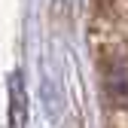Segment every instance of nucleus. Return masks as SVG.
Wrapping results in <instances>:
<instances>
[{
	"label": "nucleus",
	"mask_w": 128,
	"mask_h": 128,
	"mask_svg": "<svg viewBox=\"0 0 128 128\" xmlns=\"http://www.w3.org/2000/svg\"><path fill=\"white\" fill-rule=\"evenodd\" d=\"M9 119H12V128H22L28 119V94L22 86V73L9 76Z\"/></svg>",
	"instance_id": "f03ea898"
},
{
	"label": "nucleus",
	"mask_w": 128,
	"mask_h": 128,
	"mask_svg": "<svg viewBox=\"0 0 128 128\" xmlns=\"http://www.w3.org/2000/svg\"><path fill=\"white\" fill-rule=\"evenodd\" d=\"M104 92L113 107H128V58L104 61Z\"/></svg>",
	"instance_id": "f257e3e1"
}]
</instances>
